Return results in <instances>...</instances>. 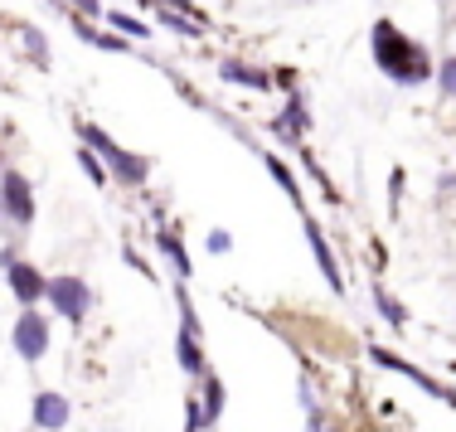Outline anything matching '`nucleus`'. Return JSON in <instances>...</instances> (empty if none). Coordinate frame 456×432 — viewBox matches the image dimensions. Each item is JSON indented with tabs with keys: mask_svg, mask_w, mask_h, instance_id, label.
<instances>
[{
	"mask_svg": "<svg viewBox=\"0 0 456 432\" xmlns=\"http://www.w3.org/2000/svg\"><path fill=\"white\" fill-rule=\"evenodd\" d=\"M374 63H379V69H384L394 83H403V88H418V83L432 78L428 49H422L418 39H408L403 29L394 25V20H379V25H374Z\"/></svg>",
	"mask_w": 456,
	"mask_h": 432,
	"instance_id": "nucleus-1",
	"label": "nucleus"
},
{
	"mask_svg": "<svg viewBox=\"0 0 456 432\" xmlns=\"http://www.w3.org/2000/svg\"><path fill=\"white\" fill-rule=\"evenodd\" d=\"M78 132H83V142H88L93 156L102 160V166H112V175L122 180V185H141V180H146V170H151V166H146L141 156H132V151H122V146L112 142V136H107V132H97V126H88V122H83Z\"/></svg>",
	"mask_w": 456,
	"mask_h": 432,
	"instance_id": "nucleus-2",
	"label": "nucleus"
},
{
	"mask_svg": "<svg viewBox=\"0 0 456 432\" xmlns=\"http://www.w3.org/2000/svg\"><path fill=\"white\" fill-rule=\"evenodd\" d=\"M0 209H5L10 224H35V190L20 170H5L0 175Z\"/></svg>",
	"mask_w": 456,
	"mask_h": 432,
	"instance_id": "nucleus-3",
	"label": "nucleus"
},
{
	"mask_svg": "<svg viewBox=\"0 0 456 432\" xmlns=\"http://www.w3.org/2000/svg\"><path fill=\"white\" fill-rule=\"evenodd\" d=\"M45 297L53 301V311H59L63 321H73V326H78V321L88 316V306H93V291L83 287L78 277H53Z\"/></svg>",
	"mask_w": 456,
	"mask_h": 432,
	"instance_id": "nucleus-4",
	"label": "nucleus"
},
{
	"mask_svg": "<svg viewBox=\"0 0 456 432\" xmlns=\"http://www.w3.org/2000/svg\"><path fill=\"white\" fill-rule=\"evenodd\" d=\"M45 350H49V321L39 316L35 306L20 311V321H15V355H20V360H29V364H39V360H45Z\"/></svg>",
	"mask_w": 456,
	"mask_h": 432,
	"instance_id": "nucleus-5",
	"label": "nucleus"
},
{
	"mask_svg": "<svg viewBox=\"0 0 456 432\" xmlns=\"http://www.w3.org/2000/svg\"><path fill=\"white\" fill-rule=\"evenodd\" d=\"M5 282H10V291H15V301H20L25 311H29V306H35V301L49 291V277L39 273L35 263H20V257L5 267Z\"/></svg>",
	"mask_w": 456,
	"mask_h": 432,
	"instance_id": "nucleus-6",
	"label": "nucleus"
},
{
	"mask_svg": "<svg viewBox=\"0 0 456 432\" xmlns=\"http://www.w3.org/2000/svg\"><path fill=\"white\" fill-rule=\"evenodd\" d=\"M369 355H374V364H384V370H394V374H408V379L418 384V388H428L432 398H442V403H456V388L437 384V379H428V374H422V370H412L408 360H398V355H388V350H369Z\"/></svg>",
	"mask_w": 456,
	"mask_h": 432,
	"instance_id": "nucleus-7",
	"label": "nucleus"
},
{
	"mask_svg": "<svg viewBox=\"0 0 456 432\" xmlns=\"http://www.w3.org/2000/svg\"><path fill=\"white\" fill-rule=\"evenodd\" d=\"M29 418H35V428H45V432H59V428H69V418H73V403L63 394H35V408H29Z\"/></svg>",
	"mask_w": 456,
	"mask_h": 432,
	"instance_id": "nucleus-8",
	"label": "nucleus"
},
{
	"mask_svg": "<svg viewBox=\"0 0 456 432\" xmlns=\"http://www.w3.org/2000/svg\"><path fill=\"white\" fill-rule=\"evenodd\" d=\"M306 239H311V248H316V263H321L325 282H330L335 291H345V277H340V267H335L330 248H325V233H321V224H316V219H306Z\"/></svg>",
	"mask_w": 456,
	"mask_h": 432,
	"instance_id": "nucleus-9",
	"label": "nucleus"
},
{
	"mask_svg": "<svg viewBox=\"0 0 456 432\" xmlns=\"http://www.w3.org/2000/svg\"><path fill=\"white\" fill-rule=\"evenodd\" d=\"M175 350H180V370H184V374H204V350H200V340H194V330L180 326Z\"/></svg>",
	"mask_w": 456,
	"mask_h": 432,
	"instance_id": "nucleus-10",
	"label": "nucleus"
},
{
	"mask_svg": "<svg viewBox=\"0 0 456 432\" xmlns=\"http://www.w3.org/2000/svg\"><path fill=\"white\" fill-rule=\"evenodd\" d=\"M219 73H224V78H233V83H248V88H257V93L273 88V78H267L263 69H248V63H238V59H228Z\"/></svg>",
	"mask_w": 456,
	"mask_h": 432,
	"instance_id": "nucleus-11",
	"label": "nucleus"
},
{
	"mask_svg": "<svg viewBox=\"0 0 456 432\" xmlns=\"http://www.w3.org/2000/svg\"><path fill=\"white\" fill-rule=\"evenodd\" d=\"M200 408H204V428L219 423V413H224V384L214 379V374H204V398H200Z\"/></svg>",
	"mask_w": 456,
	"mask_h": 432,
	"instance_id": "nucleus-12",
	"label": "nucleus"
},
{
	"mask_svg": "<svg viewBox=\"0 0 456 432\" xmlns=\"http://www.w3.org/2000/svg\"><path fill=\"white\" fill-rule=\"evenodd\" d=\"M273 132L277 136H301V132H306V107H301V97H291V107L273 122Z\"/></svg>",
	"mask_w": 456,
	"mask_h": 432,
	"instance_id": "nucleus-13",
	"label": "nucleus"
},
{
	"mask_svg": "<svg viewBox=\"0 0 456 432\" xmlns=\"http://www.w3.org/2000/svg\"><path fill=\"white\" fill-rule=\"evenodd\" d=\"M78 35L88 39V45H97V49H112V53H126V39H117L112 29H107V35H102V29H88V25H78Z\"/></svg>",
	"mask_w": 456,
	"mask_h": 432,
	"instance_id": "nucleus-14",
	"label": "nucleus"
},
{
	"mask_svg": "<svg viewBox=\"0 0 456 432\" xmlns=\"http://www.w3.org/2000/svg\"><path fill=\"white\" fill-rule=\"evenodd\" d=\"M374 306H379V316H388V326H403V306H398V301L394 297H388V291L384 287H374Z\"/></svg>",
	"mask_w": 456,
	"mask_h": 432,
	"instance_id": "nucleus-15",
	"label": "nucleus"
},
{
	"mask_svg": "<svg viewBox=\"0 0 456 432\" xmlns=\"http://www.w3.org/2000/svg\"><path fill=\"white\" fill-rule=\"evenodd\" d=\"M160 248H166V257L180 267V273H190V257H184V248H180V239L170 229H160Z\"/></svg>",
	"mask_w": 456,
	"mask_h": 432,
	"instance_id": "nucleus-16",
	"label": "nucleus"
},
{
	"mask_svg": "<svg viewBox=\"0 0 456 432\" xmlns=\"http://www.w3.org/2000/svg\"><path fill=\"white\" fill-rule=\"evenodd\" d=\"M107 25L122 29L126 39H141V35H146V25H141V20H132V15H122V10H112V15H107Z\"/></svg>",
	"mask_w": 456,
	"mask_h": 432,
	"instance_id": "nucleus-17",
	"label": "nucleus"
},
{
	"mask_svg": "<svg viewBox=\"0 0 456 432\" xmlns=\"http://www.w3.org/2000/svg\"><path fill=\"white\" fill-rule=\"evenodd\" d=\"M267 170H273V175H277V185H281V190H287V194H291V200H301V190H297V180H291V170H287V166H281V160H267Z\"/></svg>",
	"mask_w": 456,
	"mask_h": 432,
	"instance_id": "nucleus-18",
	"label": "nucleus"
},
{
	"mask_svg": "<svg viewBox=\"0 0 456 432\" xmlns=\"http://www.w3.org/2000/svg\"><path fill=\"white\" fill-rule=\"evenodd\" d=\"M25 45H29V53H35L39 63H49V45H45V35H35V29H25Z\"/></svg>",
	"mask_w": 456,
	"mask_h": 432,
	"instance_id": "nucleus-19",
	"label": "nucleus"
},
{
	"mask_svg": "<svg viewBox=\"0 0 456 432\" xmlns=\"http://www.w3.org/2000/svg\"><path fill=\"white\" fill-rule=\"evenodd\" d=\"M83 170H88V175H93V185H102V180H107V170H102V160H97V156H93V151H83Z\"/></svg>",
	"mask_w": 456,
	"mask_h": 432,
	"instance_id": "nucleus-20",
	"label": "nucleus"
},
{
	"mask_svg": "<svg viewBox=\"0 0 456 432\" xmlns=\"http://www.w3.org/2000/svg\"><path fill=\"white\" fill-rule=\"evenodd\" d=\"M437 78H442V93H447V97H456V59H447V63H442V73H437Z\"/></svg>",
	"mask_w": 456,
	"mask_h": 432,
	"instance_id": "nucleus-21",
	"label": "nucleus"
},
{
	"mask_svg": "<svg viewBox=\"0 0 456 432\" xmlns=\"http://www.w3.org/2000/svg\"><path fill=\"white\" fill-rule=\"evenodd\" d=\"M209 248H214V253H228V248H233V239H228V233H219V229H214V233H209Z\"/></svg>",
	"mask_w": 456,
	"mask_h": 432,
	"instance_id": "nucleus-22",
	"label": "nucleus"
},
{
	"mask_svg": "<svg viewBox=\"0 0 456 432\" xmlns=\"http://www.w3.org/2000/svg\"><path fill=\"white\" fill-rule=\"evenodd\" d=\"M69 5H78L83 15H102V5H97V0H69Z\"/></svg>",
	"mask_w": 456,
	"mask_h": 432,
	"instance_id": "nucleus-23",
	"label": "nucleus"
},
{
	"mask_svg": "<svg viewBox=\"0 0 456 432\" xmlns=\"http://www.w3.org/2000/svg\"><path fill=\"white\" fill-rule=\"evenodd\" d=\"M166 5H175V10H190V15H200V10L190 5V0H166Z\"/></svg>",
	"mask_w": 456,
	"mask_h": 432,
	"instance_id": "nucleus-24",
	"label": "nucleus"
}]
</instances>
